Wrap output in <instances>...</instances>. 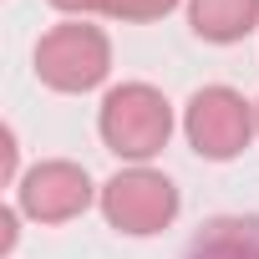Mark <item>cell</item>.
<instances>
[{
    "instance_id": "6da1fadb",
    "label": "cell",
    "mask_w": 259,
    "mask_h": 259,
    "mask_svg": "<svg viewBox=\"0 0 259 259\" xmlns=\"http://www.w3.org/2000/svg\"><path fill=\"white\" fill-rule=\"evenodd\" d=\"M97 133L107 153H117L127 168L153 163L173 138V102L153 81H122L97 107Z\"/></svg>"
},
{
    "instance_id": "7a4b0ae2",
    "label": "cell",
    "mask_w": 259,
    "mask_h": 259,
    "mask_svg": "<svg viewBox=\"0 0 259 259\" xmlns=\"http://www.w3.org/2000/svg\"><path fill=\"white\" fill-rule=\"evenodd\" d=\"M36 81L61 92V97H81L97 92L112 71V41L102 26L92 21H61L36 41Z\"/></svg>"
},
{
    "instance_id": "3957f363",
    "label": "cell",
    "mask_w": 259,
    "mask_h": 259,
    "mask_svg": "<svg viewBox=\"0 0 259 259\" xmlns=\"http://www.w3.org/2000/svg\"><path fill=\"white\" fill-rule=\"evenodd\" d=\"M102 219L127 234V239H153L163 229H173L183 198H178V183L168 173H158L153 163H138V168H122L102 183Z\"/></svg>"
},
{
    "instance_id": "277c9868",
    "label": "cell",
    "mask_w": 259,
    "mask_h": 259,
    "mask_svg": "<svg viewBox=\"0 0 259 259\" xmlns=\"http://www.w3.org/2000/svg\"><path fill=\"white\" fill-rule=\"evenodd\" d=\"M254 133H259L254 102H249L244 92L224 87V81L198 87V92L188 97V107H183V138H188V148H193L198 158H208V163L239 158V153L254 143Z\"/></svg>"
},
{
    "instance_id": "5b68a950",
    "label": "cell",
    "mask_w": 259,
    "mask_h": 259,
    "mask_svg": "<svg viewBox=\"0 0 259 259\" xmlns=\"http://www.w3.org/2000/svg\"><path fill=\"white\" fill-rule=\"evenodd\" d=\"M102 198V188L92 183V173L71 158H41L21 173L16 183V208L31 224H71L81 219L92 203Z\"/></svg>"
},
{
    "instance_id": "8992f818",
    "label": "cell",
    "mask_w": 259,
    "mask_h": 259,
    "mask_svg": "<svg viewBox=\"0 0 259 259\" xmlns=\"http://www.w3.org/2000/svg\"><path fill=\"white\" fill-rule=\"evenodd\" d=\"M188 26L208 46H234L259 31V0H188Z\"/></svg>"
},
{
    "instance_id": "52a82bcc",
    "label": "cell",
    "mask_w": 259,
    "mask_h": 259,
    "mask_svg": "<svg viewBox=\"0 0 259 259\" xmlns=\"http://www.w3.org/2000/svg\"><path fill=\"white\" fill-rule=\"evenodd\" d=\"M188 259H259V219L229 213L203 224V234L188 244Z\"/></svg>"
},
{
    "instance_id": "ba28073f",
    "label": "cell",
    "mask_w": 259,
    "mask_h": 259,
    "mask_svg": "<svg viewBox=\"0 0 259 259\" xmlns=\"http://www.w3.org/2000/svg\"><path fill=\"white\" fill-rule=\"evenodd\" d=\"M188 6V0H112V21H127V26H148V21H163L168 11Z\"/></svg>"
},
{
    "instance_id": "9c48e42d",
    "label": "cell",
    "mask_w": 259,
    "mask_h": 259,
    "mask_svg": "<svg viewBox=\"0 0 259 259\" xmlns=\"http://www.w3.org/2000/svg\"><path fill=\"white\" fill-rule=\"evenodd\" d=\"M66 21H87V16H112V0H51Z\"/></svg>"
},
{
    "instance_id": "30bf717a",
    "label": "cell",
    "mask_w": 259,
    "mask_h": 259,
    "mask_svg": "<svg viewBox=\"0 0 259 259\" xmlns=\"http://www.w3.org/2000/svg\"><path fill=\"white\" fill-rule=\"evenodd\" d=\"M254 117H259V102H254Z\"/></svg>"
}]
</instances>
